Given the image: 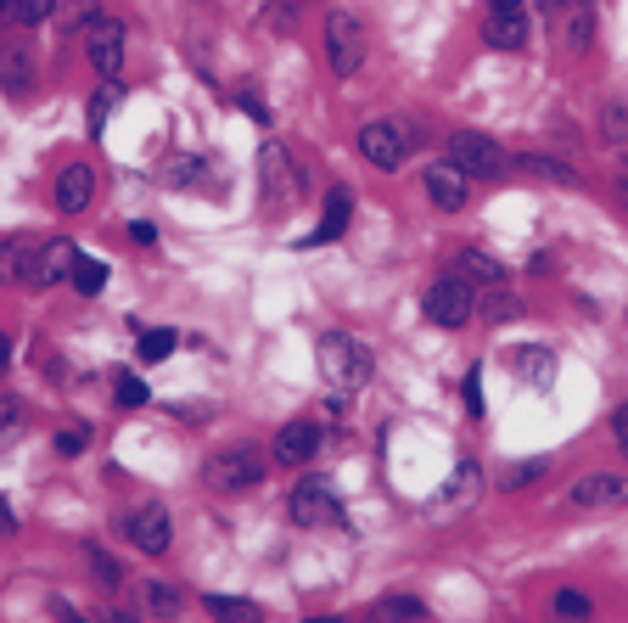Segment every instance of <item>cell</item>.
<instances>
[{"mask_svg": "<svg viewBox=\"0 0 628 623\" xmlns=\"http://www.w3.org/2000/svg\"><path fill=\"white\" fill-rule=\"evenodd\" d=\"M320 371H326V382L342 388V394L366 388V382H371V348L353 343V337H342V331H326V337H320Z\"/></svg>", "mask_w": 628, "mask_h": 623, "instance_id": "obj_1", "label": "cell"}, {"mask_svg": "<svg viewBox=\"0 0 628 623\" xmlns=\"http://www.w3.org/2000/svg\"><path fill=\"white\" fill-rule=\"evenodd\" d=\"M264 456L253 450V443H236V450H219L214 461H208V483L219 489V494H241V489H258L264 483Z\"/></svg>", "mask_w": 628, "mask_h": 623, "instance_id": "obj_2", "label": "cell"}, {"mask_svg": "<svg viewBox=\"0 0 628 623\" xmlns=\"http://www.w3.org/2000/svg\"><path fill=\"white\" fill-rule=\"evenodd\" d=\"M326 62L337 79H353L359 62H366V29H359L353 12H331L326 18Z\"/></svg>", "mask_w": 628, "mask_h": 623, "instance_id": "obj_3", "label": "cell"}, {"mask_svg": "<svg viewBox=\"0 0 628 623\" xmlns=\"http://www.w3.org/2000/svg\"><path fill=\"white\" fill-rule=\"evenodd\" d=\"M449 163H461L472 181H500V174L511 168L505 146H500L494 135H477V130H466V135L449 141Z\"/></svg>", "mask_w": 628, "mask_h": 623, "instance_id": "obj_4", "label": "cell"}, {"mask_svg": "<svg viewBox=\"0 0 628 623\" xmlns=\"http://www.w3.org/2000/svg\"><path fill=\"white\" fill-rule=\"evenodd\" d=\"M477 315V298H472V282L466 276H443V282H432L426 287V320L432 326H466Z\"/></svg>", "mask_w": 628, "mask_h": 623, "instance_id": "obj_5", "label": "cell"}, {"mask_svg": "<svg viewBox=\"0 0 628 623\" xmlns=\"http://www.w3.org/2000/svg\"><path fill=\"white\" fill-rule=\"evenodd\" d=\"M415 146V130L410 124H366L359 130V157L377 163V168H399Z\"/></svg>", "mask_w": 628, "mask_h": 623, "instance_id": "obj_6", "label": "cell"}, {"mask_svg": "<svg viewBox=\"0 0 628 623\" xmlns=\"http://www.w3.org/2000/svg\"><path fill=\"white\" fill-rule=\"evenodd\" d=\"M287 511H292V522H298V528H326V522H337V517H342V500H337V489H331L326 478H303V483L292 489Z\"/></svg>", "mask_w": 628, "mask_h": 623, "instance_id": "obj_7", "label": "cell"}, {"mask_svg": "<svg viewBox=\"0 0 628 623\" xmlns=\"http://www.w3.org/2000/svg\"><path fill=\"white\" fill-rule=\"evenodd\" d=\"M124 40H130V29H124L119 18H96V23L84 29L90 68H96L102 79H119V68H124Z\"/></svg>", "mask_w": 628, "mask_h": 623, "instance_id": "obj_8", "label": "cell"}, {"mask_svg": "<svg viewBox=\"0 0 628 623\" xmlns=\"http://www.w3.org/2000/svg\"><path fill=\"white\" fill-rule=\"evenodd\" d=\"M426 197L437 203V208H449V214H455V208H466V197H472V174L461 168V163H432L426 168Z\"/></svg>", "mask_w": 628, "mask_h": 623, "instance_id": "obj_9", "label": "cell"}, {"mask_svg": "<svg viewBox=\"0 0 628 623\" xmlns=\"http://www.w3.org/2000/svg\"><path fill=\"white\" fill-rule=\"evenodd\" d=\"M124 528H130V540H135L146 556H163V551H168V540H174V522H168V511H163V505H135Z\"/></svg>", "mask_w": 628, "mask_h": 623, "instance_id": "obj_10", "label": "cell"}, {"mask_svg": "<svg viewBox=\"0 0 628 623\" xmlns=\"http://www.w3.org/2000/svg\"><path fill=\"white\" fill-rule=\"evenodd\" d=\"M90 197H96V168H90V163H68L56 174V208L62 214H84Z\"/></svg>", "mask_w": 628, "mask_h": 623, "instance_id": "obj_11", "label": "cell"}, {"mask_svg": "<svg viewBox=\"0 0 628 623\" xmlns=\"http://www.w3.org/2000/svg\"><path fill=\"white\" fill-rule=\"evenodd\" d=\"M73 264H79V253H73V242H45L40 247V258H34V276H29V287H56V282H73Z\"/></svg>", "mask_w": 628, "mask_h": 623, "instance_id": "obj_12", "label": "cell"}, {"mask_svg": "<svg viewBox=\"0 0 628 623\" xmlns=\"http://www.w3.org/2000/svg\"><path fill=\"white\" fill-rule=\"evenodd\" d=\"M34 258H40V247L29 236H7V242H0V287H29Z\"/></svg>", "mask_w": 628, "mask_h": 623, "instance_id": "obj_13", "label": "cell"}, {"mask_svg": "<svg viewBox=\"0 0 628 623\" xmlns=\"http://www.w3.org/2000/svg\"><path fill=\"white\" fill-rule=\"evenodd\" d=\"M315 450H320V427H315V421H287V427L276 432V461H287V467L315 461Z\"/></svg>", "mask_w": 628, "mask_h": 623, "instance_id": "obj_14", "label": "cell"}, {"mask_svg": "<svg viewBox=\"0 0 628 623\" xmlns=\"http://www.w3.org/2000/svg\"><path fill=\"white\" fill-rule=\"evenodd\" d=\"M0 91L29 96L34 91V51L29 45H0Z\"/></svg>", "mask_w": 628, "mask_h": 623, "instance_id": "obj_15", "label": "cell"}, {"mask_svg": "<svg viewBox=\"0 0 628 623\" xmlns=\"http://www.w3.org/2000/svg\"><path fill=\"white\" fill-rule=\"evenodd\" d=\"M622 494H628V483H622V478H611V472H589V478H578V483H573V505H578V511L617 505Z\"/></svg>", "mask_w": 628, "mask_h": 623, "instance_id": "obj_16", "label": "cell"}, {"mask_svg": "<svg viewBox=\"0 0 628 623\" xmlns=\"http://www.w3.org/2000/svg\"><path fill=\"white\" fill-rule=\"evenodd\" d=\"M348 219H353V197H348V186H331V192H326V214H320V225H315L309 247H320V242H337V236L348 231Z\"/></svg>", "mask_w": 628, "mask_h": 623, "instance_id": "obj_17", "label": "cell"}, {"mask_svg": "<svg viewBox=\"0 0 628 623\" xmlns=\"http://www.w3.org/2000/svg\"><path fill=\"white\" fill-rule=\"evenodd\" d=\"M483 40H488L494 51H522V45H527V18H522V12H488Z\"/></svg>", "mask_w": 628, "mask_h": 623, "instance_id": "obj_18", "label": "cell"}, {"mask_svg": "<svg viewBox=\"0 0 628 623\" xmlns=\"http://www.w3.org/2000/svg\"><path fill=\"white\" fill-rule=\"evenodd\" d=\"M258 168H264V197H269V203H287V181H292V168H287V152H281L276 141H264Z\"/></svg>", "mask_w": 628, "mask_h": 623, "instance_id": "obj_19", "label": "cell"}, {"mask_svg": "<svg viewBox=\"0 0 628 623\" xmlns=\"http://www.w3.org/2000/svg\"><path fill=\"white\" fill-rule=\"evenodd\" d=\"M516 168H522V174H533V181H550V186H578V174H573L567 163L538 157V152H522V157H516Z\"/></svg>", "mask_w": 628, "mask_h": 623, "instance_id": "obj_20", "label": "cell"}, {"mask_svg": "<svg viewBox=\"0 0 628 623\" xmlns=\"http://www.w3.org/2000/svg\"><path fill=\"white\" fill-rule=\"evenodd\" d=\"M461 270H466V282H477V287H505V264L488 258V253H477V247L461 253Z\"/></svg>", "mask_w": 628, "mask_h": 623, "instance_id": "obj_21", "label": "cell"}, {"mask_svg": "<svg viewBox=\"0 0 628 623\" xmlns=\"http://www.w3.org/2000/svg\"><path fill=\"white\" fill-rule=\"evenodd\" d=\"M141 601H146V612H163V617H174L179 606H186V590H179V584H168V579H146V584H141Z\"/></svg>", "mask_w": 628, "mask_h": 623, "instance_id": "obj_22", "label": "cell"}, {"mask_svg": "<svg viewBox=\"0 0 628 623\" xmlns=\"http://www.w3.org/2000/svg\"><path fill=\"white\" fill-rule=\"evenodd\" d=\"M562 34H567V45H573V51H584V45L595 40V12L584 7V0H578L573 12H562Z\"/></svg>", "mask_w": 628, "mask_h": 623, "instance_id": "obj_23", "label": "cell"}, {"mask_svg": "<svg viewBox=\"0 0 628 623\" xmlns=\"http://www.w3.org/2000/svg\"><path fill=\"white\" fill-rule=\"evenodd\" d=\"M73 287H79L84 298H96V293L107 287V264H102V258H79V264H73Z\"/></svg>", "mask_w": 628, "mask_h": 623, "instance_id": "obj_24", "label": "cell"}, {"mask_svg": "<svg viewBox=\"0 0 628 623\" xmlns=\"http://www.w3.org/2000/svg\"><path fill=\"white\" fill-rule=\"evenodd\" d=\"M371 617H426V601H415V595H382L371 606Z\"/></svg>", "mask_w": 628, "mask_h": 623, "instance_id": "obj_25", "label": "cell"}, {"mask_svg": "<svg viewBox=\"0 0 628 623\" xmlns=\"http://www.w3.org/2000/svg\"><path fill=\"white\" fill-rule=\"evenodd\" d=\"M84 562H90V573H96V579H102L107 590H119V584H124V573H119V562H113V556H107L102 545H84Z\"/></svg>", "mask_w": 628, "mask_h": 623, "instance_id": "obj_26", "label": "cell"}, {"mask_svg": "<svg viewBox=\"0 0 628 623\" xmlns=\"http://www.w3.org/2000/svg\"><path fill=\"white\" fill-rule=\"evenodd\" d=\"M203 606H208L214 617H236V623H253V617H258V606H253V601H236V595H208Z\"/></svg>", "mask_w": 628, "mask_h": 623, "instance_id": "obj_27", "label": "cell"}, {"mask_svg": "<svg viewBox=\"0 0 628 623\" xmlns=\"http://www.w3.org/2000/svg\"><path fill=\"white\" fill-rule=\"evenodd\" d=\"M174 348H179L174 331H163V326H157V331H141V360H168Z\"/></svg>", "mask_w": 628, "mask_h": 623, "instance_id": "obj_28", "label": "cell"}, {"mask_svg": "<svg viewBox=\"0 0 628 623\" xmlns=\"http://www.w3.org/2000/svg\"><path fill=\"white\" fill-rule=\"evenodd\" d=\"M550 606H556V617H589V595H584V590H573V584H567V590H556V601H550Z\"/></svg>", "mask_w": 628, "mask_h": 623, "instance_id": "obj_29", "label": "cell"}, {"mask_svg": "<svg viewBox=\"0 0 628 623\" xmlns=\"http://www.w3.org/2000/svg\"><path fill=\"white\" fill-rule=\"evenodd\" d=\"M488 320H522V304L505 287H488Z\"/></svg>", "mask_w": 628, "mask_h": 623, "instance_id": "obj_30", "label": "cell"}, {"mask_svg": "<svg viewBox=\"0 0 628 623\" xmlns=\"http://www.w3.org/2000/svg\"><path fill=\"white\" fill-rule=\"evenodd\" d=\"M600 130H606V141H628V102H606Z\"/></svg>", "mask_w": 628, "mask_h": 623, "instance_id": "obj_31", "label": "cell"}, {"mask_svg": "<svg viewBox=\"0 0 628 623\" xmlns=\"http://www.w3.org/2000/svg\"><path fill=\"white\" fill-rule=\"evenodd\" d=\"M84 450H90V432H84V427H62V432H56V456L73 461V456H84Z\"/></svg>", "mask_w": 628, "mask_h": 623, "instance_id": "obj_32", "label": "cell"}, {"mask_svg": "<svg viewBox=\"0 0 628 623\" xmlns=\"http://www.w3.org/2000/svg\"><path fill=\"white\" fill-rule=\"evenodd\" d=\"M146 399H152V394H146L141 377H119V405H124V410H141Z\"/></svg>", "mask_w": 628, "mask_h": 623, "instance_id": "obj_33", "label": "cell"}, {"mask_svg": "<svg viewBox=\"0 0 628 623\" xmlns=\"http://www.w3.org/2000/svg\"><path fill=\"white\" fill-rule=\"evenodd\" d=\"M545 472H550L545 461H522V467H516V472L505 478V489H527V483H538V478H545Z\"/></svg>", "mask_w": 628, "mask_h": 623, "instance_id": "obj_34", "label": "cell"}, {"mask_svg": "<svg viewBox=\"0 0 628 623\" xmlns=\"http://www.w3.org/2000/svg\"><path fill=\"white\" fill-rule=\"evenodd\" d=\"M516 360H522V371H527V377H533V371L545 377V360H550V354H545V348H522Z\"/></svg>", "mask_w": 628, "mask_h": 623, "instance_id": "obj_35", "label": "cell"}, {"mask_svg": "<svg viewBox=\"0 0 628 623\" xmlns=\"http://www.w3.org/2000/svg\"><path fill=\"white\" fill-rule=\"evenodd\" d=\"M56 12V0H23V23H45Z\"/></svg>", "mask_w": 628, "mask_h": 623, "instance_id": "obj_36", "label": "cell"}, {"mask_svg": "<svg viewBox=\"0 0 628 623\" xmlns=\"http://www.w3.org/2000/svg\"><path fill=\"white\" fill-rule=\"evenodd\" d=\"M578 0H538V18H550V23H562V12H573Z\"/></svg>", "mask_w": 628, "mask_h": 623, "instance_id": "obj_37", "label": "cell"}, {"mask_svg": "<svg viewBox=\"0 0 628 623\" xmlns=\"http://www.w3.org/2000/svg\"><path fill=\"white\" fill-rule=\"evenodd\" d=\"M23 23V0H0V29H12Z\"/></svg>", "mask_w": 628, "mask_h": 623, "instance_id": "obj_38", "label": "cell"}, {"mask_svg": "<svg viewBox=\"0 0 628 623\" xmlns=\"http://www.w3.org/2000/svg\"><path fill=\"white\" fill-rule=\"evenodd\" d=\"M130 236H135L141 247H152V242H157V225H152V219H135V225H130Z\"/></svg>", "mask_w": 628, "mask_h": 623, "instance_id": "obj_39", "label": "cell"}, {"mask_svg": "<svg viewBox=\"0 0 628 623\" xmlns=\"http://www.w3.org/2000/svg\"><path fill=\"white\" fill-rule=\"evenodd\" d=\"M611 432H617V443H622V456H628V405L611 416Z\"/></svg>", "mask_w": 628, "mask_h": 623, "instance_id": "obj_40", "label": "cell"}, {"mask_svg": "<svg viewBox=\"0 0 628 623\" xmlns=\"http://www.w3.org/2000/svg\"><path fill=\"white\" fill-rule=\"evenodd\" d=\"M466 405H472V410H477V416H483V382H477V371H472V377H466Z\"/></svg>", "mask_w": 628, "mask_h": 623, "instance_id": "obj_41", "label": "cell"}, {"mask_svg": "<svg viewBox=\"0 0 628 623\" xmlns=\"http://www.w3.org/2000/svg\"><path fill=\"white\" fill-rule=\"evenodd\" d=\"M0 533H18V517H12V505L0 500Z\"/></svg>", "mask_w": 628, "mask_h": 623, "instance_id": "obj_42", "label": "cell"}, {"mask_svg": "<svg viewBox=\"0 0 628 623\" xmlns=\"http://www.w3.org/2000/svg\"><path fill=\"white\" fill-rule=\"evenodd\" d=\"M488 12H522V0H488Z\"/></svg>", "mask_w": 628, "mask_h": 623, "instance_id": "obj_43", "label": "cell"}, {"mask_svg": "<svg viewBox=\"0 0 628 623\" xmlns=\"http://www.w3.org/2000/svg\"><path fill=\"white\" fill-rule=\"evenodd\" d=\"M7 360H12V337L0 331V371H7Z\"/></svg>", "mask_w": 628, "mask_h": 623, "instance_id": "obj_44", "label": "cell"}, {"mask_svg": "<svg viewBox=\"0 0 628 623\" xmlns=\"http://www.w3.org/2000/svg\"><path fill=\"white\" fill-rule=\"evenodd\" d=\"M617 197H622V208H628V174H622V181H617Z\"/></svg>", "mask_w": 628, "mask_h": 623, "instance_id": "obj_45", "label": "cell"}, {"mask_svg": "<svg viewBox=\"0 0 628 623\" xmlns=\"http://www.w3.org/2000/svg\"><path fill=\"white\" fill-rule=\"evenodd\" d=\"M281 7H303V0H281Z\"/></svg>", "mask_w": 628, "mask_h": 623, "instance_id": "obj_46", "label": "cell"}]
</instances>
